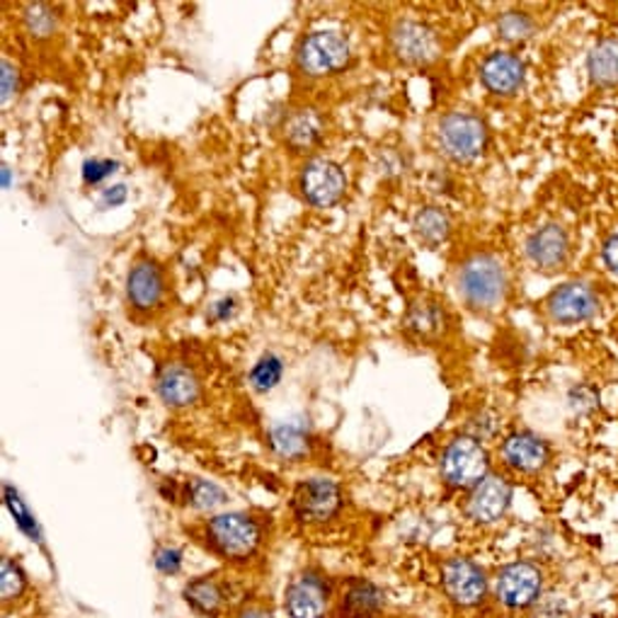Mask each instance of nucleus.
Segmentation results:
<instances>
[{
	"instance_id": "23",
	"label": "nucleus",
	"mask_w": 618,
	"mask_h": 618,
	"mask_svg": "<svg viewBox=\"0 0 618 618\" xmlns=\"http://www.w3.org/2000/svg\"><path fill=\"white\" fill-rule=\"evenodd\" d=\"M449 228H451L449 214L441 212L439 206H427L415 216V233L419 236V240H425L429 245L447 240Z\"/></svg>"
},
{
	"instance_id": "4",
	"label": "nucleus",
	"mask_w": 618,
	"mask_h": 618,
	"mask_svg": "<svg viewBox=\"0 0 618 618\" xmlns=\"http://www.w3.org/2000/svg\"><path fill=\"white\" fill-rule=\"evenodd\" d=\"M487 451L473 437H457L441 457V475L453 487H475L487 477Z\"/></svg>"
},
{
	"instance_id": "37",
	"label": "nucleus",
	"mask_w": 618,
	"mask_h": 618,
	"mask_svg": "<svg viewBox=\"0 0 618 618\" xmlns=\"http://www.w3.org/2000/svg\"><path fill=\"white\" fill-rule=\"evenodd\" d=\"M231 311H233V301H231V299H224V301L216 303V306H214V316H216L218 321H226V318L231 316Z\"/></svg>"
},
{
	"instance_id": "31",
	"label": "nucleus",
	"mask_w": 618,
	"mask_h": 618,
	"mask_svg": "<svg viewBox=\"0 0 618 618\" xmlns=\"http://www.w3.org/2000/svg\"><path fill=\"white\" fill-rule=\"evenodd\" d=\"M27 25L34 34L46 37V34H52V30L56 27V22H54V15L44 5H32L27 10Z\"/></svg>"
},
{
	"instance_id": "3",
	"label": "nucleus",
	"mask_w": 618,
	"mask_h": 618,
	"mask_svg": "<svg viewBox=\"0 0 618 618\" xmlns=\"http://www.w3.org/2000/svg\"><path fill=\"white\" fill-rule=\"evenodd\" d=\"M439 144L451 160L469 162L481 156L487 144L485 122L469 112H451L439 122Z\"/></svg>"
},
{
	"instance_id": "17",
	"label": "nucleus",
	"mask_w": 618,
	"mask_h": 618,
	"mask_svg": "<svg viewBox=\"0 0 618 618\" xmlns=\"http://www.w3.org/2000/svg\"><path fill=\"white\" fill-rule=\"evenodd\" d=\"M158 395L170 407H188L200 398V381L188 367L168 364L158 374Z\"/></svg>"
},
{
	"instance_id": "10",
	"label": "nucleus",
	"mask_w": 618,
	"mask_h": 618,
	"mask_svg": "<svg viewBox=\"0 0 618 618\" xmlns=\"http://www.w3.org/2000/svg\"><path fill=\"white\" fill-rule=\"evenodd\" d=\"M330 589L316 573H303L286 587V611L291 618H323L328 614Z\"/></svg>"
},
{
	"instance_id": "36",
	"label": "nucleus",
	"mask_w": 618,
	"mask_h": 618,
	"mask_svg": "<svg viewBox=\"0 0 618 618\" xmlns=\"http://www.w3.org/2000/svg\"><path fill=\"white\" fill-rule=\"evenodd\" d=\"M126 202V188L124 184H114L102 192V204L104 206H120Z\"/></svg>"
},
{
	"instance_id": "29",
	"label": "nucleus",
	"mask_w": 618,
	"mask_h": 618,
	"mask_svg": "<svg viewBox=\"0 0 618 618\" xmlns=\"http://www.w3.org/2000/svg\"><path fill=\"white\" fill-rule=\"evenodd\" d=\"M411 328L417 330L419 335H427V333H437L441 330V325H445V313H441L437 306H431V303H423V306H415L411 311Z\"/></svg>"
},
{
	"instance_id": "7",
	"label": "nucleus",
	"mask_w": 618,
	"mask_h": 618,
	"mask_svg": "<svg viewBox=\"0 0 618 618\" xmlns=\"http://www.w3.org/2000/svg\"><path fill=\"white\" fill-rule=\"evenodd\" d=\"M301 190L313 206H333L345 194L347 178L337 162L328 158H316L303 168Z\"/></svg>"
},
{
	"instance_id": "1",
	"label": "nucleus",
	"mask_w": 618,
	"mask_h": 618,
	"mask_svg": "<svg viewBox=\"0 0 618 618\" xmlns=\"http://www.w3.org/2000/svg\"><path fill=\"white\" fill-rule=\"evenodd\" d=\"M459 289L463 299L475 308H493L505 299L507 274L493 255H475L461 267Z\"/></svg>"
},
{
	"instance_id": "22",
	"label": "nucleus",
	"mask_w": 618,
	"mask_h": 618,
	"mask_svg": "<svg viewBox=\"0 0 618 618\" xmlns=\"http://www.w3.org/2000/svg\"><path fill=\"white\" fill-rule=\"evenodd\" d=\"M272 449L284 459H301L308 451V435L306 429L296 423L277 425L270 435Z\"/></svg>"
},
{
	"instance_id": "39",
	"label": "nucleus",
	"mask_w": 618,
	"mask_h": 618,
	"mask_svg": "<svg viewBox=\"0 0 618 618\" xmlns=\"http://www.w3.org/2000/svg\"><path fill=\"white\" fill-rule=\"evenodd\" d=\"M3 188L8 190L10 188V168L3 166Z\"/></svg>"
},
{
	"instance_id": "2",
	"label": "nucleus",
	"mask_w": 618,
	"mask_h": 618,
	"mask_svg": "<svg viewBox=\"0 0 618 618\" xmlns=\"http://www.w3.org/2000/svg\"><path fill=\"white\" fill-rule=\"evenodd\" d=\"M206 536L221 555L240 561V558H248L258 551L262 531L260 524L250 515H243V512H228V515H218L209 521Z\"/></svg>"
},
{
	"instance_id": "12",
	"label": "nucleus",
	"mask_w": 618,
	"mask_h": 618,
	"mask_svg": "<svg viewBox=\"0 0 618 618\" xmlns=\"http://www.w3.org/2000/svg\"><path fill=\"white\" fill-rule=\"evenodd\" d=\"M512 503V485L503 475H487L473 487L469 497V517L481 524H493L505 515Z\"/></svg>"
},
{
	"instance_id": "13",
	"label": "nucleus",
	"mask_w": 618,
	"mask_h": 618,
	"mask_svg": "<svg viewBox=\"0 0 618 618\" xmlns=\"http://www.w3.org/2000/svg\"><path fill=\"white\" fill-rule=\"evenodd\" d=\"M393 49L403 61L427 64L439 54V40L423 22L405 20L393 30Z\"/></svg>"
},
{
	"instance_id": "30",
	"label": "nucleus",
	"mask_w": 618,
	"mask_h": 618,
	"mask_svg": "<svg viewBox=\"0 0 618 618\" xmlns=\"http://www.w3.org/2000/svg\"><path fill=\"white\" fill-rule=\"evenodd\" d=\"M5 505L8 509L13 512V517L18 521V527L32 536V541H40V531H37V524H34L32 515L27 512V507L20 503L18 493H13V487H5Z\"/></svg>"
},
{
	"instance_id": "34",
	"label": "nucleus",
	"mask_w": 618,
	"mask_h": 618,
	"mask_svg": "<svg viewBox=\"0 0 618 618\" xmlns=\"http://www.w3.org/2000/svg\"><path fill=\"white\" fill-rule=\"evenodd\" d=\"M0 71H3V74H0V80H3V83H0V90H3V102H8L10 98H13V92L18 90V68H13L8 61H3Z\"/></svg>"
},
{
	"instance_id": "35",
	"label": "nucleus",
	"mask_w": 618,
	"mask_h": 618,
	"mask_svg": "<svg viewBox=\"0 0 618 618\" xmlns=\"http://www.w3.org/2000/svg\"><path fill=\"white\" fill-rule=\"evenodd\" d=\"M602 258H604V265L609 267V272L618 277V236H611L609 240L604 243Z\"/></svg>"
},
{
	"instance_id": "6",
	"label": "nucleus",
	"mask_w": 618,
	"mask_h": 618,
	"mask_svg": "<svg viewBox=\"0 0 618 618\" xmlns=\"http://www.w3.org/2000/svg\"><path fill=\"white\" fill-rule=\"evenodd\" d=\"M342 505L340 485L328 477H311V481L299 483L294 490V515L306 524H323L337 515V509Z\"/></svg>"
},
{
	"instance_id": "14",
	"label": "nucleus",
	"mask_w": 618,
	"mask_h": 618,
	"mask_svg": "<svg viewBox=\"0 0 618 618\" xmlns=\"http://www.w3.org/2000/svg\"><path fill=\"white\" fill-rule=\"evenodd\" d=\"M503 459L507 465L521 473H539L551 461V449H548L541 437L533 431H515L503 445Z\"/></svg>"
},
{
	"instance_id": "33",
	"label": "nucleus",
	"mask_w": 618,
	"mask_h": 618,
	"mask_svg": "<svg viewBox=\"0 0 618 618\" xmlns=\"http://www.w3.org/2000/svg\"><path fill=\"white\" fill-rule=\"evenodd\" d=\"M182 565V553L178 551V548H158V553H156V568L160 570L162 575H175L180 570Z\"/></svg>"
},
{
	"instance_id": "9",
	"label": "nucleus",
	"mask_w": 618,
	"mask_h": 618,
	"mask_svg": "<svg viewBox=\"0 0 618 618\" xmlns=\"http://www.w3.org/2000/svg\"><path fill=\"white\" fill-rule=\"evenodd\" d=\"M546 306L555 323L575 325V323H585L597 316L599 299L587 284L573 282V284H563L561 289H555L553 294L548 296Z\"/></svg>"
},
{
	"instance_id": "8",
	"label": "nucleus",
	"mask_w": 618,
	"mask_h": 618,
	"mask_svg": "<svg viewBox=\"0 0 618 618\" xmlns=\"http://www.w3.org/2000/svg\"><path fill=\"white\" fill-rule=\"evenodd\" d=\"M543 587L541 570L531 563H512L499 570L495 582V594L509 609H524V606L539 599Z\"/></svg>"
},
{
	"instance_id": "38",
	"label": "nucleus",
	"mask_w": 618,
	"mask_h": 618,
	"mask_svg": "<svg viewBox=\"0 0 618 618\" xmlns=\"http://www.w3.org/2000/svg\"><path fill=\"white\" fill-rule=\"evenodd\" d=\"M238 618H272V614L260 609V606H250V609H245Z\"/></svg>"
},
{
	"instance_id": "25",
	"label": "nucleus",
	"mask_w": 618,
	"mask_h": 618,
	"mask_svg": "<svg viewBox=\"0 0 618 618\" xmlns=\"http://www.w3.org/2000/svg\"><path fill=\"white\" fill-rule=\"evenodd\" d=\"M321 136V120L311 110L296 114L286 126V138L291 146L308 148Z\"/></svg>"
},
{
	"instance_id": "21",
	"label": "nucleus",
	"mask_w": 618,
	"mask_h": 618,
	"mask_svg": "<svg viewBox=\"0 0 618 618\" xmlns=\"http://www.w3.org/2000/svg\"><path fill=\"white\" fill-rule=\"evenodd\" d=\"M184 599L192 606L196 614L204 616H216L224 606V587L218 585L214 577H200L192 580L188 587H184Z\"/></svg>"
},
{
	"instance_id": "20",
	"label": "nucleus",
	"mask_w": 618,
	"mask_h": 618,
	"mask_svg": "<svg viewBox=\"0 0 618 618\" xmlns=\"http://www.w3.org/2000/svg\"><path fill=\"white\" fill-rule=\"evenodd\" d=\"M381 609L383 592L377 585H371V582H355L342 604V614L347 618H371Z\"/></svg>"
},
{
	"instance_id": "32",
	"label": "nucleus",
	"mask_w": 618,
	"mask_h": 618,
	"mask_svg": "<svg viewBox=\"0 0 618 618\" xmlns=\"http://www.w3.org/2000/svg\"><path fill=\"white\" fill-rule=\"evenodd\" d=\"M116 170V160H108V158H90L86 160L83 166V180L88 184H98L104 178H110V175Z\"/></svg>"
},
{
	"instance_id": "28",
	"label": "nucleus",
	"mask_w": 618,
	"mask_h": 618,
	"mask_svg": "<svg viewBox=\"0 0 618 618\" xmlns=\"http://www.w3.org/2000/svg\"><path fill=\"white\" fill-rule=\"evenodd\" d=\"M497 32L503 40L519 42V40L531 37L533 22L527 13H505L503 18L497 20Z\"/></svg>"
},
{
	"instance_id": "11",
	"label": "nucleus",
	"mask_w": 618,
	"mask_h": 618,
	"mask_svg": "<svg viewBox=\"0 0 618 618\" xmlns=\"http://www.w3.org/2000/svg\"><path fill=\"white\" fill-rule=\"evenodd\" d=\"M445 589L459 606H475L485 599L487 582L483 570L469 558H451L445 565Z\"/></svg>"
},
{
	"instance_id": "5",
	"label": "nucleus",
	"mask_w": 618,
	"mask_h": 618,
	"mask_svg": "<svg viewBox=\"0 0 618 618\" xmlns=\"http://www.w3.org/2000/svg\"><path fill=\"white\" fill-rule=\"evenodd\" d=\"M347 61H349V44L342 34L323 30L308 34V37L301 42L299 66L303 74H308L313 78L340 71Z\"/></svg>"
},
{
	"instance_id": "19",
	"label": "nucleus",
	"mask_w": 618,
	"mask_h": 618,
	"mask_svg": "<svg viewBox=\"0 0 618 618\" xmlns=\"http://www.w3.org/2000/svg\"><path fill=\"white\" fill-rule=\"evenodd\" d=\"M589 78L599 88L618 86V40H602L587 56Z\"/></svg>"
},
{
	"instance_id": "24",
	"label": "nucleus",
	"mask_w": 618,
	"mask_h": 618,
	"mask_svg": "<svg viewBox=\"0 0 618 618\" xmlns=\"http://www.w3.org/2000/svg\"><path fill=\"white\" fill-rule=\"evenodd\" d=\"M284 377V359L274 352H267L258 359V364L250 371V383L258 393H267L279 386V381Z\"/></svg>"
},
{
	"instance_id": "15",
	"label": "nucleus",
	"mask_w": 618,
	"mask_h": 618,
	"mask_svg": "<svg viewBox=\"0 0 618 618\" xmlns=\"http://www.w3.org/2000/svg\"><path fill=\"white\" fill-rule=\"evenodd\" d=\"M527 76V68L519 56L509 52H495L490 54L481 66V80L483 86L495 92V95H512L517 92Z\"/></svg>"
},
{
	"instance_id": "26",
	"label": "nucleus",
	"mask_w": 618,
	"mask_h": 618,
	"mask_svg": "<svg viewBox=\"0 0 618 618\" xmlns=\"http://www.w3.org/2000/svg\"><path fill=\"white\" fill-rule=\"evenodd\" d=\"M25 587L27 577L22 573V568L10 561V558H3V563H0V594H3V602L22 597Z\"/></svg>"
},
{
	"instance_id": "27",
	"label": "nucleus",
	"mask_w": 618,
	"mask_h": 618,
	"mask_svg": "<svg viewBox=\"0 0 618 618\" xmlns=\"http://www.w3.org/2000/svg\"><path fill=\"white\" fill-rule=\"evenodd\" d=\"M226 493L221 490L218 485L214 483H209V481H194L190 485V503L196 507V509H216L226 503Z\"/></svg>"
},
{
	"instance_id": "16",
	"label": "nucleus",
	"mask_w": 618,
	"mask_h": 618,
	"mask_svg": "<svg viewBox=\"0 0 618 618\" xmlns=\"http://www.w3.org/2000/svg\"><path fill=\"white\" fill-rule=\"evenodd\" d=\"M570 252V238L563 226L548 224L539 231L531 233L527 240V255L529 260L539 267V270H558L563 267Z\"/></svg>"
},
{
	"instance_id": "18",
	"label": "nucleus",
	"mask_w": 618,
	"mask_h": 618,
	"mask_svg": "<svg viewBox=\"0 0 618 618\" xmlns=\"http://www.w3.org/2000/svg\"><path fill=\"white\" fill-rule=\"evenodd\" d=\"M126 296L136 308H154L162 296V274L156 265L138 262L126 277Z\"/></svg>"
}]
</instances>
